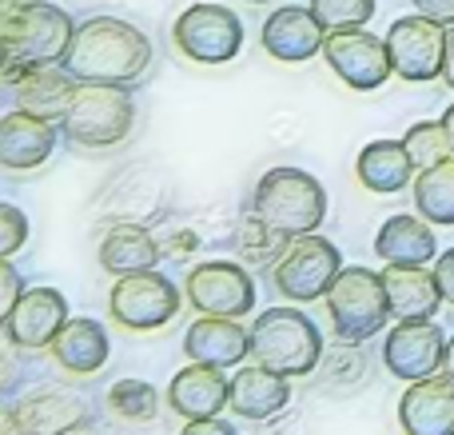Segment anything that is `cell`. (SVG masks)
<instances>
[{"label": "cell", "instance_id": "6da1fadb", "mask_svg": "<svg viewBox=\"0 0 454 435\" xmlns=\"http://www.w3.org/2000/svg\"><path fill=\"white\" fill-rule=\"evenodd\" d=\"M152 64V40L136 24L116 16H92L76 24L72 48L64 56V68L76 80L92 84H132Z\"/></svg>", "mask_w": 454, "mask_h": 435}, {"label": "cell", "instance_id": "7a4b0ae2", "mask_svg": "<svg viewBox=\"0 0 454 435\" xmlns=\"http://www.w3.org/2000/svg\"><path fill=\"white\" fill-rule=\"evenodd\" d=\"M136 124V104L124 84H92V80H76L72 88L68 112H64L60 128L76 148L104 152L128 140Z\"/></svg>", "mask_w": 454, "mask_h": 435}, {"label": "cell", "instance_id": "3957f363", "mask_svg": "<svg viewBox=\"0 0 454 435\" xmlns=\"http://www.w3.org/2000/svg\"><path fill=\"white\" fill-rule=\"evenodd\" d=\"M251 360L299 380L323 364V336L307 312L263 308L251 324Z\"/></svg>", "mask_w": 454, "mask_h": 435}, {"label": "cell", "instance_id": "277c9868", "mask_svg": "<svg viewBox=\"0 0 454 435\" xmlns=\"http://www.w3.org/2000/svg\"><path fill=\"white\" fill-rule=\"evenodd\" d=\"M251 212H259L271 228L287 236H307V232H319L327 216V188L303 168H271L259 176Z\"/></svg>", "mask_w": 454, "mask_h": 435}, {"label": "cell", "instance_id": "5b68a950", "mask_svg": "<svg viewBox=\"0 0 454 435\" xmlns=\"http://www.w3.org/2000/svg\"><path fill=\"white\" fill-rule=\"evenodd\" d=\"M4 60L16 64H64L76 24L48 0H20L4 12Z\"/></svg>", "mask_w": 454, "mask_h": 435}, {"label": "cell", "instance_id": "8992f818", "mask_svg": "<svg viewBox=\"0 0 454 435\" xmlns=\"http://www.w3.org/2000/svg\"><path fill=\"white\" fill-rule=\"evenodd\" d=\"M327 316H331V332L343 344H363L371 336H379L387 328V320H391L383 272L359 268V264L343 268L327 292Z\"/></svg>", "mask_w": 454, "mask_h": 435}, {"label": "cell", "instance_id": "52a82bcc", "mask_svg": "<svg viewBox=\"0 0 454 435\" xmlns=\"http://www.w3.org/2000/svg\"><path fill=\"white\" fill-rule=\"evenodd\" d=\"M343 272V256L331 244L327 236H295L287 244V252L271 264L275 276V292L291 304H311V300H327L331 284Z\"/></svg>", "mask_w": 454, "mask_h": 435}, {"label": "cell", "instance_id": "ba28073f", "mask_svg": "<svg viewBox=\"0 0 454 435\" xmlns=\"http://www.w3.org/2000/svg\"><path fill=\"white\" fill-rule=\"evenodd\" d=\"M184 300L180 288L164 276V272H132V276H116L108 296V312L120 328L128 332H156V328L172 324L180 316Z\"/></svg>", "mask_w": 454, "mask_h": 435}, {"label": "cell", "instance_id": "9c48e42d", "mask_svg": "<svg viewBox=\"0 0 454 435\" xmlns=\"http://www.w3.org/2000/svg\"><path fill=\"white\" fill-rule=\"evenodd\" d=\"M184 296H188L192 308H200L204 316L243 320L255 312V280L235 260H204V264H196V268H188Z\"/></svg>", "mask_w": 454, "mask_h": 435}, {"label": "cell", "instance_id": "30bf717a", "mask_svg": "<svg viewBox=\"0 0 454 435\" xmlns=\"http://www.w3.org/2000/svg\"><path fill=\"white\" fill-rule=\"evenodd\" d=\"M176 44L196 64H227L243 48V20L223 4H192L172 28Z\"/></svg>", "mask_w": 454, "mask_h": 435}, {"label": "cell", "instance_id": "8fae6325", "mask_svg": "<svg viewBox=\"0 0 454 435\" xmlns=\"http://www.w3.org/2000/svg\"><path fill=\"white\" fill-rule=\"evenodd\" d=\"M331 72L343 80L355 92H375L387 80L395 76L391 64V48L387 36H375L367 28H343V32H327V44H323Z\"/></svg>", "mask_w": 454, "mask_h": 435}, {"label": "cell", "instance_id": "7c38bea8", "mask_svg": "<svg viewBox=\"0 0 454 435\" xmlns=\"http://www.w3.org/2000/svg\"><path fill=\"white\" fill-rule=\"evenodd\" d=\"M387 48H391L395 76L423 84V80H442V56H447V24L431 16H399L387 28Z\"/></svg>", "mask_w": 454, "mask_h": 435}, {"label": "cell", "instance_id": "4fadbf2b", "mask_svg": "<svg viewBox=\"0 0 454 435\" xmlns=\"http://www.w3.org/2000/svg\"><path fill=\"white\" fill-rule=\"evenodd\" d=\"M383 364L395 380H431L447 364V336L434 320H399L383 336Z\"/></svg>", "mask_w": 454, "mask_h": 435}, {"label": "cell", "instance_id": "5bb4252c", "mask_svg": "<svg viewBox=\"0 0 454 435\" xmlns=\"http://www.w3.org/2000/svg\"><path fill=\"white\" fill-rule=\"evenodd\" d=\"M68 300L56 288H28L12 308L4 312V336L16 348H52V340L60 336V328L68 324Z\"/></svg>", "mask_w": 454, "mask_h": 435}, {"label": "cell", "instance_id": "9a60e30c", "mask_svg": "<svg viewBox=\"0 0 454 435\" xmlns=\"http://www.w3.org/2000/svg\"><path fill=\"white\" fill-rule=\"evenodd\" d=\"M259 40H263L267 56H275V60L303 64V60H311V56L323 52V44H327V28H323L319 16L311 12V4L307 8L303 4H283L263 20Z\"/></svg>", "mask_w": 454, "mask_h": 435}, {"label": "cell", "instance_id": "2e32d148", "mask_svg": "<svg viewBox=\"0 0 454 435\" xmlns=\"http://www.w3.org/2000/svg\"><path fill=\"white\" fill-rule=\"evenodd\" d=\"M231 404V376L227 368H212V364H196L172 376L168 384V407L184 420H207V415H220Z\"/></svg>", "mask_w": 454, "mask_h": 435}, {"label": "cell", "instance_id": "e0dca14e", "mask_svg": "<svg viewBox=\"0 0 454 435\" xmlns=\"http://www.w3.org/2000/svg\"><path fill=\"white\" fill-rule=\"evenodd\" d=\"M403 435H454V380L447 372L407 384L399 399Z\"/></svg>", "mask_w": 454, "mask_h": 435}, {"label": "cell", "instance_id": "ac0fdd59", "mask_svg": "<svg viewBox=\"0 0 454 435\" xmlns=\"http://www.w3.org/2000/svg\"><path fill=\"white\" fill-rule=\"evenodd\" d=\"M56 148V120L32 116L24 108H12L0 120V164L8 172H32Z\"/></svg>", "mask_w": 454, "mask_h": 435}, {"label": "cell", "instance_id": "d6986e66", "mask_svg": "<svg viewBox=\"0 0 454 435\" xmlns=\"http://www.w3.org/2000/svg\"><path fill=\"white\" fill-rule=\"evenodd\" d=\"M184 352L196 364L235 368L251 356V328H243L231 316H200L184 332Z\"/></svg>", "mask_w": 454, "mask_h": 435}, {"label": "cell", "instance_id": "ffe728a7", "mask_svg": "<svg viewBox=\"0 0 454 435\" xmlns=\"http://www.w3.org/2000/svg\"><path fill=\"white\" fill-rule=\"evenodd\" d=\"M375 252L391 268H427L439 260V240L427 216L399 212L391 220H383V228L375 232Z\"/></svg>", "mask_w": 454, "mask_h": 435}, {"label": "cell", "instance_id": "44dd1931", "mask_svg": "<svg viewBox=\"0 0 454 435\" xmlns=\"http://www.w3.org/2000/svg\"><path fill=\"white\" fill-rule=\"evenodd\" d=\"M291 404V376L275 372L267 364H243L231 376V412L243 420H271Z\"/></svg>", "mask_w": 454, "mask_h": 435}, {"label": "cell", "instance_id": "7402d4cb", "mask_svg": "<svg viewBox=\"0 0 454 435\" xmlns=\"http://www.w3.org/2000/svg\"><path fill=\"white\" fill-rule=\"evenodd\" d=\"M88 423V407L80 404L72 392H48V396H32L20 407L8 412V435H64L72 428Z\"/></svg>", "mask_w": 454, "mask_h": 435}, {"label": "cell", "instance_id": "603a6c76", "mask_svg": "<svg viewBox=\"0 0 454 435\" xmlns=\"http://www.w3.org/2000/svg\"><path fill=\"white\" fill-rule=\"evenodd\" d=\"M72 88H76V76L64 64H28L12 92H16V108L44 120H64Z\"/></svg>", "mask_w": 454, "mask_h": 435}, {"label": "cell", "instance_id": "cb8c5ba5", "mask_svg": "<svg viewBox=\"0 0 454 435\" xmlns=\"http://www.w3.org/2000/svg\"><path fill=\"white\" fill-rule=\"evenodd\" d=\"M415 172L419 168L403 140H371L367 148L359 152V160H355L359 184L367 192H375V196H395V192L411 188Z\"/></svg>", "mask_w": 454, "mask_h": 435}, {"label": "cell", "instance_id": "d4e9b609", "mask_svg": "<svg viewBox=\"0 0 454 435\" xmlns=\"http://www.w3.org/2000/svg\"><path fill=\"white\" fill-rule=\"evenodd\" d=\"M383 284H387V300H391V316L395 320H434L442 300L434 268H383Z\"/></svg>", "mask_w": 454, "mask_h": 435}, {"label": "cell", "instance_id": "484cf974", "mask_svg": "<svg viewBox=\"0 0 454 435\" xmlns=\"http://www.w3.org/2000/svg\"><path fill=\"white\" fill-rule=\"evenodd\" d=\"M108 332L104 324L88 316H76L60 328V336L52 340V360L72 376H96L104 364H108Z\"/></svg>", "mask_w": 454, "mask_h": 435}, {"label": "cell", "instance_id": "4316f807", "mask_svg": "<svg viewBox=\"0 0 454 435\" xmlns=\"http://www.w3.org/2000/svg\"><path fill=\"white\" fill-rule=\"evenodd\" d=\"M160 264V244L140 224H116L100 240V268L108 276H132V272H152Z\"/></svg>", "mask_w": 454, "mask_h": 435}, {"label": "cell", "instance_id": "83f0119b", "mask_svg": "<svg viewBox=\"0 0 454 435\" xmlns=\"http://www.w3.org/2000/svg\"><path fill=\"white\" fill-rule=\"evenodd\" d=\"M415 212L454 228V156L415 176Z\"/></svg>", "mask_w": 454, "mask_h": 435}, {"label": "cell", "instance_id": "f1b7e54d", "mask_svg": "<svg viewBox=\"0 0 454 435\" xmlns=\"http://www.w3.org/2000/svg\"><path fill=\"white\" fill-rule=\"evenodd\" d=\"M108 407L128 423H148L160 412V388L148 380H116L108 388Z\"/></svg>", "mask_w": 454, "mask_h": 435}, {"label": "cell", "instance_id": "f546056e", "mask_svg": "<svg viewBox=\"0 0 454 435\" xmlns=\"http://www.w3.org/2000/svg\"><path fill=\"white\" fill-rule=\"evenodd\" d=\"M403 144H407V152H411L419 172H427V168H434V164H442V160L454 156L450 132L442 120H419V124H411L407 136H403Z\"/></svg>", "mask_w": 454, "mask_h": 435}, {"label": "cell", "instance_id": "4dcf8cb0", "mask_svg": "<svg viewBox=\"0 0 454 435\" xmlns=\"http://www.w3.org/2000/svg\"><path fill=\"white\" fill-rule=\"evenodd\" d=\"M235 244L243 248V256H255L259 264H275L283 252H287V232L271 228V224H267L259 212H251V220L239 224Z\"/></svg>", "mask_w": 454, "mask_h": 435}, {"label": "cell", "instance_id": "1f68e13d", "mask_svg": "<svg viewBox=\"0 0 454 435\" xmlns=\"http://www.w3.org/2000/svg\"><path fill=\"white\" fill-rule=\"evenodd\" d=\"M379 0H311V12L319 16V24L327 32L343 28H367V20L375 16Z\"/></svg>", "mask_w": 454, "mask_h": 435}, {"label": "cell", "instance_id": "d6a6232c", "mask_svg": "<svg viewBox=\"0 0 454 435\" xmlns=\"http://www.w3.org/2000/svg\"><path fill=\"white\" fill-rule=\"evenodd\" d=\"M24 240H28V216L16 204H0V256L12 260L24 248Z\"/></svg>", "mask_w": 454, "mask_h": 435}, {"label": "cell", "instance_id": "836d02e7", "mask_svg": "<svg viewBox=\"0 0 454 435\" xmlns=\"http://www.w3.org/2000/svg\"><path fill=\"white\" fill-rule=\"evenodd\" d=\"M434 280H439L442 300L454 304V248H447V252H439V260H434Z\"/></svg>", "mask_w": 454, "mask_h": 435}, {"label": "cell", "instance_id": "e575fe53", "mask_svg": "<svg viewBox=\"0 0 454 435\" xmlns=\"http://www.w3.org/2000/svg\"><path fill=\"white\" fill-rule=\"evenodd\" d=\"M411 4H415V12H423V16H431V20L454 28V0H411Z\"/></svg>", "mask_w": 454, "mask_h": 435}, {"label": "cell", "instance_id": "d590c367", "mask_svg": "<svg viewBox=\"0 0 454 435\" xmlns=\"http://www.w3.org/2000/svg\"><path fill=\"white\" fill-rule=\"evenodd\" d=\"M180 435H235V428L220 415H207V420H184Z\"/></svg>", "mask_w": 454, "mask_h": 435}, {"label": "cell", "instance_id": "8d00e7d4", "mask_svg": "<svg viewBox=\"0 0 454 435\" xmlns=\"http://www.w3.org/2000/svg\"><path fill=\"white\" fill-rule=\"evenodd\" d=\"M0 288H4V300H0V308H12L16 300L24 296V288H20V276H16V268H12V260H4L0 264Z\"/></svg>", "mask_w": 454, "mask_h": 435}, {"label": "cell", "instance_id": "74e56055", "mask_svg": "<svg viewBox=\"0 0 454 435\" xmlns=\"http://www.w3.org/2000/svg\"><path fill=\"white\" fill-rule=\"evenodd\" d=\"M442 80L454 88V28H447V56H442Z\"/></svg>", "mask_w": 454, "mask_h": 435}, {"label": "cell", "instance_id": "f35d334b", "mask_svg": "<svg viewBox=\"0 0 454 435\" xmlns=\"http://www.w3.org/2000/svg\"><path fill=\"white\" fill-rule=\"evenodd\" d=\"M442 372H447L450 380H454V336L447 340V364H442Z\"/></svg>", "mask_w": 454, "mask_h": 435}, {"label": "cell", "instance_id": "ab89813d", "mask_svg": "<svg viewBox=\"0 0 454 435\" xmlns=\"http://www.w3.org/2000/svg\"><path fill=\"white\" fill-rule=\"evenodd\" d=\"M442 124H447V132H450V144H454V104H447V112H442Z\"/></svg>", "mask_w": 454, "mask_h": 435}, {"label": "cell", "instance_id": "60d3db41", "mask_svg": "<svg viewBox=\"0 0 454 435\" xmlns=\"http://www.w3.org/2000/svg\"><path fill=\"white\" fill-rule=\"evenodd\" d=\"M247 4H275V0H247Z\"/></svg>", "mask_w": 454, "mask_h": 435}]
</instances>
